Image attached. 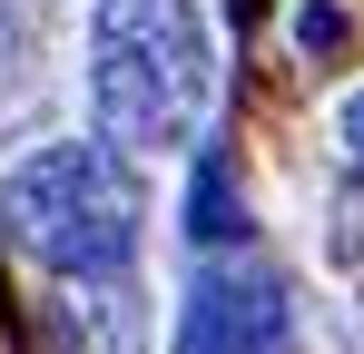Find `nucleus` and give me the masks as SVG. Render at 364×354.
<instances>
[{
  "mask_svg": "<svg viewBox=\"0 0 364 354\" xmlns=\"http://www.w3.org/2000/svg\"><path fill=\"white\" fill-rule=\"evenodd\" d=\"M89 99L119 158L187 148L217 109V50H207L197 0H109L89 40Z\"/></svg>",
  "mask_w": 364,
  "mask_h": 354,
  "instance_id": "1",
  "label": "nucleus"
},
{
  "mask_svg": "<svg viewBox=\"0 0 364 354\" xmlns=\"http://www.w3.org/2000/svg\"><path fill=\"white\" fill-rule=\"evenodd\" d=\"M0 227L50 276H119L138 256L148 197H138V168L109 138H69V148H30L0 177Z\"/></svg>",
  "mask_w": 364,
  "mask_h": 354,
  "instance_id": "2",
  "label": "nucleus"
},
{
  "mask_svg": "<svg viewBox=\"0 0 364 354\" xmlns=\"http://www.w3.org/2000/svg\"><path fill=\"white\" fill-rule=\"evenodd\" d=\"M178 354H296V286L276 266H197L178 305Z\"/></svg>",
  "mask_w": 364,
  "mask_h": 354,
  "instance_id": "3",
  "label": "nucleus"
},
{
  "mask_svg": "<svg viewBox=\"0 0 364 354\" xmlns=\"http://www.w3.org/2000/svg\"><path fill=\"white\" fill-rule=\"evenodd\" d=\"M187 236H197V246L246 236V197H237V177H227V158H217V148H207V158H197V177H187Z\"/></svg>",
  "mask_w": 364,
  "mask_h": 354,
  "instance_id": "4",
  "label": "nucleus"
},
{
  "mask_svg": "<svg viewBox=\"0 0 364 354\" xmlns=\"http://www.w3.org/2000/svg\"><path fill=\"white\" fill-rule=\"evenodd\" d=\"M345 40H355V30H345L335 0H305V10H296V50H305V59H335Z\"/></svg>",
  "mask_w": 364,
  "mask_h": 354,
  "instance_id": "5",
  "label": "nucleus"
},
{
  "mask_svg": "<svg viewBox=\"0 0 364 354\" xmlns=\"http://www.w3.org/2000/svg\"><path fill=\"white\" fill-rule=\"evenodd\" d=\"M345 158H355V177H364V89L345 99Z\"/></svg>",
  "mask_w": 364,
  "mask_h": 354,
  "instance_id": "6",
  "label": "nucleus"
}]
</instances>
